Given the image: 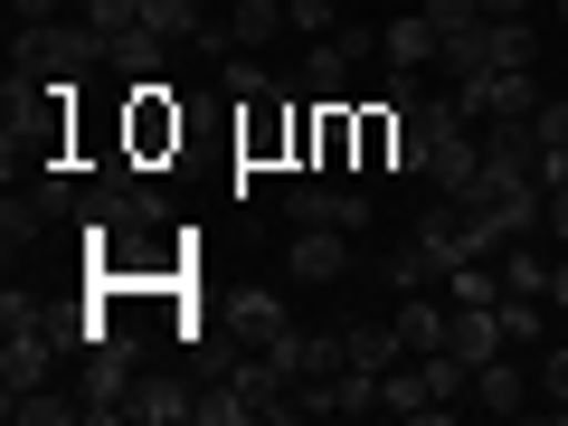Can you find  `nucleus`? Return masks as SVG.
Returning a JSON list of instances; mask_svg holds the SVG:
<instances>
[{"mask_svg":"<svg viewBox=\"0 0 568 426\" xmlns=\"http://www.w3.org/2000/svg\"><path fill=\"white\" fill-rule=\"evenodd\" d=\"M446 351L484 369L493 351H511V342H503V313H493V304H455V332H446Z\"/></svg>","mask_w":568,"mask_h":426,"instance_id":"14","label":"nucleus"},{"mask_svg":"<svg viewBox=\"0 0 568 426\" xmlns=\"http://www.w3.org/2000/svg\"><path fill=\"white\" fill-rule=\"evenodd\" d=\"M484 20H530V0H484Z\"/></svg>","mask_w":568,"mask_h":426,"instance_id":"26","label":"nucleus"},{"mask_svg":"<svg viewBox=\"0 0 568 426\" xmlns=\"http://www.w3.org/2000/svg\"><path fill=\"white\" fill-rule=\"evenodd\" d=\"M77 20L95 29V39H104V58H114V39H123V29H142V0H77Z\"/></svg>","mask_w":568,"mask_h":426,"instance_id":"20","label":"nucleus"},{"mask_svg":"<svg viewBox=\"0 0 568 426\" xmlns=\"http://www.w3.org/2000/svg\"><path fill=\"white\" fill-rule=\"evenodd\" d=\"M559 323H568V313H559Z\"/></svg>","mask_w":568,"mask_h":426,"instance_id":"28","label":"nucleus"},{"mask_svg":"<svg viewBox=\"0 0 568 426\" xmlns=\"http://www.w3.org/2000/svg\"><path fill=\"white\" fill-rule=\"evenodd\" d=\"M530 379H540V407H549V417L568 426V342H549L540 361H530Z\"/></svg>","mask_w":568,"mask_h":426,"instance_id":"21","label":"nucleus"},{"mask_svg":"<svg viewBox=\"0 0 568 426\" xmlns=\"http://www.w3.org/2000/svg\"><path fill=\"white\" fill-rule=\"evenodd\" d=\"M275 29H294V20H284V0H237L219 29H200V48H209V58H237V48H265Z\"/></svg>","mask_w":568,"mask_h":426,"instance_id":"9","label":"nucleus"},{"mask_svg":"<svg viewBox=\"0 0 568 426\" xmlns=\"http://www.w3.org/2000/svg\"><path fill=\"white\" fill-rule=\"evenodd\" d=\"M559 29H568V0H559Z\"/></svg>","mask_w":568,"mask_h":426,"instance_id":"27","label":"nucleus"},{"mask_svg":"<svg viewBox=\"0 0 568 426\" xmlns=\"http://www.w3.org/2000/svg\"><path fill=\"white\" fill-rule=\"evenodd\" d=\"M493 313H503V342L511 351H540L549 342V304H540V294H503Z\"/></svg>","mask_w":568,"mask_h":426,"instance_id":"18","label":"nucleus"},{"mask_svg":"<svg viewBox=\"0 0 568 426\" xmlns=\"http://www.w3.org/2000/svg\"><path fill=\"white\" fill-rule=\"evenodd\" d=\"M426 20H436V39H455V29H484V0H417Z\"/></svg>","mask_w":568,"mask_h":426,"instance_id":"23","label":"nucleus"},{"mask_svg":"<svg viewBox=\"0 0 568 426\" xmlns=\"http://www.w3.org/2000/svg\"><path fill=\"white\" fill-rule=\"evenodd\" d=\"M58 332L48 323H10V342H0V398H29V388H48V369H58Z\"/></svg>","mask_w":568,"mask_h":426,"instance_id":"5","label":"nucleus"},{"mask_svg":"<svg viewBox=\"0 0 568 426\" xmlns=\"http://www.w3.org/2000/svg\"><path fill=\"white\" fill-rule=\"evenodd\" d=\"M493 265H503V294H540V304H549V256H540V237H511Z\"/></svg>","mask_w":568,"mask_h":426,"instance_id":"16","label":"nucleus"},{"mask_svg":"<svg viewBox=\"0 0 568 426\" xmlns=\"http://www.w3.org/2000/svg\"><path fill=\"white\" fill-rule=\"evenodd\" d=\"M227 332H237L246 351H275L284 332H294V323H284V294H265V284H246L237 304H227Z\"/></svg>","mask_w":568,"mask_h":426,"instance_id":"12","label":"nucleus"},{"mask_svg":"<svg viewBox=\"0 0 568 426\" xmlns=\"http://www.w3.org/2000/svg\"><path fill=\"white\" fill-rule=\"evenodd\" d=\"M275 369H284V379H342V369H351V332H284V342H275Z\"/></svg>","mask_w":568,"mask_h":426,"instance_id":"6","label":"nucleus"},{"mask_svg":"<svg viewBox=\"0 0 568 426\" xmlns=\"http://www.w3.org/2000/svg\"><path fill=\"white\" fill-rule=\"evenodd\" d=\"M493 67H540V29L530 20H493Z\"/></svg>","mask_w":568,"mask_h":426,"instance_id":"22","label":"nucleus"},{"mask_svg":"<svg viewBox=\"0 0 568 426\" xmlns=\"http://www.w3.org/2000/svg\"><path fill=\"white\" fill-rule=\"evenodd\" d=\"M95 67H114V58H104V39H95L85 20L20 29V48H10V77H29V85H85Z\"/></svg>","mask_w":568,"mask_h":426,"instance_id":"1","label":"nucleus"},{"mask_svg":"<svg viewBox=\"0 0 568 426\" xmlns=\"http://www.w3.org/2000/svg\"><path fill=\"white\" fill-rule=\"evenodd\" d=\"M474 407H484V417H530V407H540V379H530L511 351H493V361L474 369Z\"/></svg>","mask_w":568,"mask_h":426,"instance_id":"7","label":"nucleus"},{"mask_svg":"<svg viewBox=\"0 0 568 426\" xmlns=\"http://www.w3.org/2000/svg\"><path fill=\"white\" fill-rule=\"evenodd\" d=\"M284 275H294V284H342L351 275V237H342V227H294Z\"/></svg>","mask_w":568,"mask_h":426,"instance_id":"8","label":"nucleus"},{"mask_svg":"<svg viewBox=\"0 0 568 426\" xmlns=\"http://www.w3.org/2000/svg\"><path fill=\"white\" fill-rule=\"evenodd\" d=\"M123 417H142V426H181V417H200V388L171 379V369H142V379H133V407H123Z\"/></svg>","mask_w":568,"mask_h":426,"instance_id":"10","label":"nucleus"},{"mask_svg":"<svg viewBox=\"0 0 568 426\" xmlns=\"http://www.w3.org/2000/svg\"><path fill=\"white\" fill-rule=\"evenodd\" d=\"M171 152H181V104H171L162 77H152V85H133V104H123L114 162H123V171H171Z\"/></svg>","mask_w":568,"mask_h":426,"instance_id":"2","label":"nucleus"},{"mask_svg":"<svg viewBox=\"0 0 568 426\" xmlns=\"http://www.w3.org/2000/svg\"><path fill=\"white\" fill-rule=\"evenodd\" d=\"M10 407V426H67V417H85V398H58V388H29V398H0Z\"/></svg>","mask_w":568,"mask_h":426,"instance_id":"19","label":"nucleus"},{"mask_svg":"<svg viewBox=\"0 0 568 426\" xmlns=\"http://www.w3.org/2000/svg\"><path fill=\"white\" fill-rule=\"evenodd\" d=\"M398 361H417V351L398 342V323H351V369H369V379H388Z\"/></svg>","mask_w":568,"mask_h":426,"instance_id":"15","label":"nucleus"},{"mask_svg":"<svg viewBox=\"0 0 568 426\" xmlns=\"http://www.w3.org/2000/svg\"><path fill=\"white\" fill-rule=\"evenodd\" d=\"M455 104H465L474 123H503V114H540V67H474V77L455 85Z\"/></svg>","mask_w":568,"mask_h":426,"instance_id":"3","label":"nucleus"},{"mask_svg":"<svg viewBox=\"0 0 568 426\" xmlns=\"http://www.w3.org/2000/svg\"><path fill=\"white\" fill-rule=\"evenodd\" d=\"M436 20H426V10H398V20L379 29V58H388V77H417V67H436Z\"/></svg>","mask_w":568,"mask_h":426,"instance_id":"11","label":"nucleus"},{"mask_svg":"<svg viewBox=\"0 0 568 426\" xmlns=\"http://www.w3.org/2000/svg\"><path fill=\"white\" fill-rule=\"evenodd\" d=\"M446 332H455V304H436V294H398V342L407 351H446Z\"/></svg>","mask_w":568,"mask_h":426,"instance_id":"13","label":"nucleus"},{"mask_svg":"<svg viewBox=\"0 0 568 426\" xmlns=\"http://www.w3.org/2000/svg\"><path fill=\"white\" fill-rule=\"evenodd\" d=\"M379 275H388V294H417V284H436L446 265H436V246H426V237H407V246H388V256H379Z\"/></svg>","mask_w":568,"mask_h":426,"instance_id":"17","label":"nucleus"},{"mask_svg":"<svg viewBox=\"0 0 568 426\" xmlns=\"http://www.w3.org/2000/svg\"><path fill=\"white\" fill-rule=\"evenodd\" d=\"M540 237H559V246H568V181H559V190H540Z\"/></svg>","mask_w":568,"mask_h":426,"instance_id":"24","label":"nucleus"},{"mask_svg":"<svg viewBox=\"0 0 568 426\" xmlns=\"http://www.w3.org/2000/svg\"><path fill=\"white\" fill-rule=\"evenodd\" d=\"M284 219H294V227H342V237H369V227H379V200H369V190L294 181V190H284Z\"/></svg>","mask_w":568,"mask_h":426,"instance_id":"4","label":"nucleus"},{"mask_svg":"<svg viewBox=\"0 0 568 426\" xmlns=\"http://www.w3.org/2000/svg\"><path fill=\"white\" fill-rule=\"evenodd\" d=\"M20 10V29H48V20H67V0H10Z\"/></svg>","mask_w":568,"mask_h":426,"instance_id":"25","label":"nucleus"}]
</instances>
